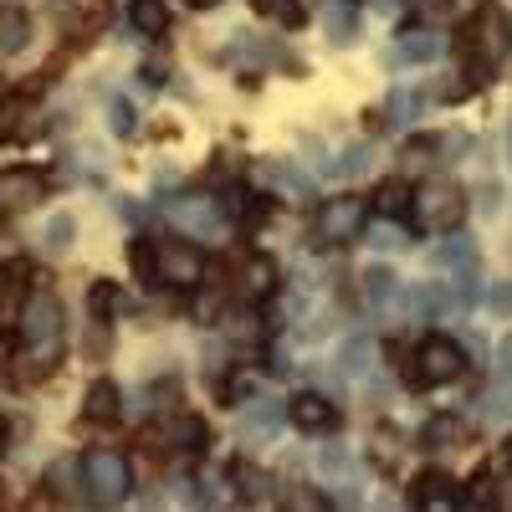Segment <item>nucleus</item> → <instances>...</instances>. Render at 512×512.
<instances>
[{"label": "nucleus", "mask_w": 512, "mask_h": 512, "mask_svg": "<svg viewBox=\"0 0 512 512\" xmlns=\"http://www.w3.org/2000/svg\"><path fill=\"white\" fill-rule=\"evenodd\" d=\"M62 303L52 292H31L26 297V308H21V344L36 354V359H57L62 354Z\"/></svg>", "instance_id": "obj_1"}, {"label": "nucleus", "mask_w": 512, "mask_h": 512, "mask_svg": "<svg viewBox=\"0 0 512 512\" xmlns=\"http://www.w3.org/2000/svg\"><path fill=\"white\" fill-rule=\"evenodd\" d=\"M415 221L420 231H456L466 221V190L456 180H425L415 190Z\"/></svg>", "instance_id": "obj_2"}, {"label": "nucleus", "mask_w": 512, "mask_h": 512, "mask_svg": "<svg viewBox=\"0 0 512 512\" xmlns=\"http://www.w3.org/2000/svg\"><path fill=\"white\" fill-rule=\"evenodd\" d=\"M82 482H88V497L93 502H103V507H113V502H123L128 497V487H134V472H128V461L118 456V451H88L82 456Z\"/></svg>", "instance_id": "obj_3"}, {"label": "nucleus", "mask_w": 512, "mask_h": 512, "mask_svg": "<svg viewBox=\"0 0 512 512\" xmlns=\"http://www.w3.org/2000/svg\"><path fill=\"white\" fill-rule=\"evenodd\" d=\"M205 262L190 241H154V287H195Z\"/></svg>", "instance_id": "obj_4"}, {"label": "nucleus", "mask_w": 512, "mask_h": 512, "mask_svg": "<svg viewBox=\"0 0 512 512\" xmlns=\"http://www.w3.org/2000/svg\"><path fill=\"white\" fill-rule=\"evenodd\" d=\"M169 221H175L185 236H195V241H221L226 236V210L210 200V195L175 200V205H169Z\"/></svg>", "instance_id": "obj_5"}, {"label": "nucleus", "mask_w": 512, "mask_h": 512, "mask_svg": "<svg viewBox=\"0 0 512 512\" xmlns=\"http://www.w3.org/2000/svg\"><path fill=\"white\" fill-rule=\"evenodd\" d=\"M415 379L420 384H451L461 369H466V359H461V344H451V338H425L420 344V354H415Z\"/></svg>", "instance_id": "obj_6"}, {"label": "nucleus", "mask_w": 512, "mask_h": 512, "mask_svg": "<svg viewBox=\"0 0 512 512\" xmlns=\"http://www.w3.org/2000/svg\"><path fill=\"white\" fill-rule=\"evenodd\" d=\"M364 221H369V205L364 200H328L323 205V216H318V236L323 241H354L359 231H364Z\"/></svg>", "instance_id": "obj_7"}, {"label": "nucleus", "mask_w": 512, "mask_h": 512, "mask_svg": "<svg viewBox=\"0 0 512 512\" xmlns=\"http://www.w3.org/2000/svg\"><path fill=\"white\" fill-rule=\"evenodd\" d=\"M47 195V180L36 169H0V210H26Z\"/></svg>", "instance_id": "obj_8"}, {"label": "nucleus", "mask_w": 512, "mask_h": 512, "mask_svg": "<svg viewBox=\"0 0 512 512\" xmlns=\"http://www.w3.org/2000/svg\"><path fill=\"white\" fill-rule=\"evenodd\" d=\"M287 425V405H277V400H251L246 405V415H241V441H272L277 431Z\"/></svg>", "instance_id": "obj_9"}, {"label": "nucleus", "mask_w": 512, "mask_h": 512, "mask_svg": "<svg viewBox=\"0 0 512 512\" xmlns=\"http://www.w3.org/2000/svg\"><path fill=\"white\" fill-rule=\"evenodd\" d=\"M256 180H262V185H277V190H282V195H292V200H303V195L313 190L303 169H292V164H282V159L256 164Z\"/></svg>", "instance_id": "obj_10"}, {"label": "nucleus", "mask_w": 512, "mask_h": 512, "mask_svg": "<svg viewBox=\"0 0 512 512\" xmlns=\"http://www.w3.org/2000/svg\"><path fill=\"white\" fill-rule=\"evenodd\" d=\"M26 41H31V16L21 6H0V57L26 52Z\"/></svg>", "instance_id": "obj_11"}, {"label": "nucleus", "mask_w": 512, "mask_h": 512, "mask_svg": "<svg viewBox=\"0 0 512 512\" xmlns=\"http://www.w3.org/2000/svg\"><path fill=\"white\" fill-rule=\"evenodd\" d=\"M395 57H400V62H436V57H441V36H436L431 26H415V31H405V36L395 41Z\"/></svg>", "instance_id": "obj_12"}, {"label": "nucleus", "mask_w": 512, "mask_h": 512, "mask_svg": "<svg viewBox=\"0 0 512 512\" xmlns=\"http://www.w3.org/2000/svg\"><path fill=\"white\" fill-rule=\"evenodd\" d=\"M333 415H338V410H333L323 395H297V400L287 405V420H297L303 431H328Z\"/></svg>", "instance_id": "obj_13"}, {"label": "nucleus", "mask_w": 512, "mask_h": 512, "mask_svg": "<svg viewBox=\"0 0 512 512\" xmlns=\"http://www.w3.org/2000/svg\"><path fill=\"white\" fill-rule=\"evenodd\" d=\"M318 472H323L328 482H344V487H349V482L359 477V461H354L349 446H323V451H318Z\"/></svg>", "instance_id": "obj_14"}, {"label": "nucleus", "mask_w": 512, "mask_h": 512, "mask_svg": "<svg viewBox=\"0 0 512 512\" xmlns=\"http://www.w3.org/2000/svg\"><path fill=\"white\" fill-rule=\"evenodd\" d=\"M128 26L139 36H164V26H169L164 0H134V6H128Z\"/></svg>", "instance_id": "obj_15"}, {"label": "nucleus", "mask_w": 512, "mask_h": 512, "mask_svg": "<svg viewBox=\"0 0 512 512\" xmlns=\"http://www.w3.org/2000/svg\"><path fill=\"white\" fill-rule=\"evenodd\" d=\"M359 282H364V297H369L374 308L395 303V292H400V277H395L390 267H379V262H374V267H364V277H359Z\"/></svg>", "instance_id": "obj_16"}, {"label": "nucleus", "mask_w": 512, "mask_h": 512, "mask_svg": "<svg viewBox=\"0 0 512 512\" xmlns=\"http://www.w3.org/2000/svg\"><path fill=\"white\" fill-rule=\"evenodd\" d=\"M431 262L436 267H456V272H472L477 267V241L472 236H456V241H446V246L431 251Z\"/></svg>", "instance_id": "obj_17"}, {"label": "nucleus", "mask_w": 512, "mask_h": 512, "mask_svg": "<svg viewBox=\"0 0 512 512\" xmlns=\"http://www.w3.org/2000/svg\"><path fill=\"white\" fill-rule=\"evenodd\" d=\"M169 441H180V451H205L210 446V431H205V420L200 415H180L175 425H169Z\"/></svg>", "instance_id": "obj_18"}, {"label": "nucleus", "mask_w": 512, "mask_h": 512, "mask_svg": "<svg viewBox=\"0 0 512 512\" xmlns=\"http://www.w3.org/2000/svg\"><path fill=\"white\" fill-rule=\"evenodd\" d=\"M456 482L446 477V472H431V477H420L415 482V502H431V507H451L456 502V492H451Z\"/></svg>", "instance_id": "obj_19"}, {"label": "nucleus", "mask_w": 512, "mask_h": 512, "mask_svg": "<svg viewBox=\"0 0 512 512\" xmlns=\"http://www.w3.org/2000/svg\"><path fill=\"white\" fill-rule=\"evenodd\" d=\"M88 420H118V384L98 379L88 390Z\"/></svg>", "instance_id": "obj_20"}, {"label": "nucleus", "mask_w": 512, "mask_h": 512, "mask_svg": "<svg viewBox=\"0 0 512 512\" xmlns=\"http://www.w3.org/2000/svg\"><path fill=\"white\" fill-rule=\"evenodd\" d=\"M461 436V420L456 415H436L431 425H425V431H420V446H431V451H446L451 441Z\"/></svg>", "instance_id": "obj_21"}, {"label": "nucleus", "mask_w": 512, "mask_h": 512, "mask_svg": "<svg viewBox=\"0 0 512 512\" xmlns=\"http://www.w3.org/2000/svg\"><path fill=\"white\" fill-rule=\"evenodd\" d=\"M72 236H77V221H72V216H52L47 231H41V246H47L52 256H62V251L72 246Z\"/></svg>", "instance_id": "obj_22"}, {"label": "nucleus", "mask_w": 512, "mask_h": 512, "mask_svg": "<svg viewBox=\"0 0 512 512\" xmlns=\"http://www.w3.org/2000/svg\"><path fill=\"white\" fill-rule=\"evenodd\" d=\"M364 169H369V144H349L344 154L333 159V175H344V180L364 175Z\"/></svg>", "instance_id": "obj_23"}, {"label": "nucleus", "mask_w": 512, "mask_h": 512, "mask_svg": "<svg viewBox=\"0 0 512 512\" xmlns=\"http://www.w3.org/2000/svg\"><path fill=\"white\" fill-rule=\"evenodd\" d=\"M88 308H93L98 318H113V313L123 308V292H118L113 282H98V287H93V297H88Z\"/></svg>", "instance_id": "obj_24"}, {"label": "nucleus", "mask_w": 512, "mask_h": 512, "mask_svg": "<svg viewBox=\"0 0 512 512\" xmlns=\"http://www.w3.org/2000/svg\"><path fill=\"white\" fill-rule=\"evenodd\" d=\"M364 364H369V344H364V338H349V344L338 349V369H344V374H364Z\"/></svg>", "instance_id": "obj_25"}, {"label": "nucleus", "mask_w": 512, "mask_h": 512, "mask_svg": "<svg viewBox=\"0 0 512 512\" xmlns=\"http://www.w3.org/2000/svg\"><path fill=\"white\" fill-rule=\"evenodd\" d=\"M251 297H262V292H272V262H262V256H256V262L246 267V282H241Z\"/></svg>", "instance_id": "obj_26"}, {"label": "nucleus", "mask_w": 512, "mask_h": 512, "mask_svg": "<svg viewBox=\"0 0 512 512\" xmlns=\"http://www.w3.org/2000/svg\"><path fill=\"white\" fill-rule=\"evenodd\" d=\"M251 6L256 11H262V16H277V21H303V6H297V0H251Z\"/></svg>", "instance_id": "obj_27"}, {"label": "nucleus", "mask_w": 512, "mask_h": 512, "mask_svg": "<svg viewBox=\"0 0 512 512\" xmlns=\"http://www.w3.org/2000/svg\"><path fill=\"white\" fill-rule=\"evenodd\" d=\"M410 308L425 318V313H436V308H446V292L441 287H420V292H410Z\"/></svg>", "instance_id": "obj_28"}, {"label": "nucleus", "mask_w": 512, "mask_h": 512, "mask_svg": "<svg viewBox=\"0 0 512 512\" xmlns=\"http://www.w3.org/2000/svg\"><path fill=\"white\" fill-rule=\"evenodd\" d=\"M487 420L497 425V420H512V379L502 384L497 395H487Z\"/></svg>", "instance_id": "obj_29"}, {"label": "nucleus", "mask_w": 512, "mask_h": 512, "mask_svg": "<svg viewBox=\"0 0 512 512\" xmlns=\"http://www.w3.org/2000/svg\"><path fill=\"white\" fill-rule=\"evenodd\" d=\"M108 113H113V134H118V139L134 134V108H128L123 98H113V108H108Z\"/></svg>", "instance_id": "obj_30"}, {"label": "nucleus", "mask_w": 512, "mask_h": 512, "mask_svg": "<svg viewBox=\"0 0 512 512\" xmlns=\"http://www.w3.org/2000/svg\"><path fill=\"white\" fill-rule=\"evenodd\" d=\"M415 103H410V93H395L390 103H384V123H390V128H400V123H410L405 113H410Z\"/></svg>", "instance_id": "obj_31"}, {"label": "nucleus", "mask_w": 512, "mask_h": 512, "mask_svg": "<svg viewBox=\"0 0 512 512\" xmlns=\"http://www.w3.org/2000/svg\"><path fill=\"white\" fill-rule=\"evenodd\" d=\"M410 200V190L405 185H384V195H379V210L384 216H400V205Z\"/></svg>", "instance_id": "obj_32"}, {"label": "nucleus", "mask_w": 512, "mask_h": 512, "mask_svg": "<svg viewBox=\"0 0 512 512\" xmlns=\"http://www.w3.org/2000/svg\"><path fill=\"white\" fill-rule=\"evenodd\" d=\"M328 31H333V41H354V11H333Z\"/></svg>", "instance_id": "obj_33"}, {"label": "nucleus", "mask_w": 512, "mask_h": 512, "mask_svg": "<svg viewBox=\"0 0 512 512\" xmlns=\"http://www.w3.org/2000/svg\"><path fill=\"white\" fill-rule=\"evenodd\" d=\"M374 246H384V251H405L410 241H405V231H395V226H374Z\"/></svg>", "instance_id": "obj_34"}, {"label": "nucleus", "mask_w": 512, "mask_h": 512, "mask_svg": "<svg viewBox=\"0 0 512 512\" xmlns=\"http://www.w3.org/2000/svg\"><path fill=\"white\" fill-rule=\"evenodd\" d=\"M492 308H497V313H512V287H507V282L492 287Z\"/></svg>", "instance_id": "obj_35"}, {"label": "nucleus", "mask_w": 512, "mask_h": 512, "mask_svg": "<svg viewBox=\"0 0 512 512\" xmlns=\"http://www.w3.org/2000/svg\"><path fill=\"white\" fill-rule=\"evenodd\" d=\"M497 364H502V379H512V333L502 338V349H497Z\"/></svg>", "instance_id": "obj_36"}, {"label": "nucleus", "mask_w": 512, "mask_h": 512, "mask_svg": "<svg viewBox=\"0 0 512 512\" xmlns=\"http://www.w3.org/2000/svg\"><path fill=\"white\" fill-rule=\"evenodd\" d=\"M502 507H512V477L502 482Z\"/></svg>", "instance_id": "obj_37"}, {"label": "nucleus", "mask_w": 512, "mask_h": 512, "mask_svg": "<svg viewBox=\"0 0 512 512\" xmlns=\"http://www.w3.org/2000/svg\"><path fill=\"white\" fill-rule=\"evenodd\" d=\"M451 6H461V11H477V6H482V0H451Z\"/></svg>", "instance_id": "obj_38"}, {"label": "nucleus", "mask_w": 512, "mask_h": 512, "mask_svg": "<svg viewBox=\"0 0 512 512\" xmlns=\"http://www.w3.org/2000/svg\"><path fill=\"white\" fill-rule=\"evenodd\" d=\"M190 6H221V0H190Z\"/></svg>", "instance_id": "obj_39"}, {"label": "nucleus", "mask_w": 512, "mask_h": 512, "mask_svg": "<svg viewBox=\"0 0 512 512\" xmlns=\"http://www.w3.org/2000/svg\"><path fill=\"white\" fill-rule=\"evenodd\" d=\"M507 159H512V123H507Z\"/></svg>", "instance_id": "obj_40"}, {"label": "nucleus", "mask_w": 512, "mask_h": 512, "mask_svg": "<svg viewBox=\"0 0 512 512\" xmlns=\"http://www.w3.org/2000/svg\"><path fill=\"white\" fill-rule=\"evenodd\" d=\"M0 441H6V425H0Z\"/></svg>", "instance_id": "obj_41"}]
</instances>
